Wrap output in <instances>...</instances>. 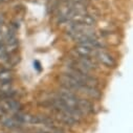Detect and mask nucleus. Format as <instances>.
<instances>
[{
  "label": "nucleus",
  "mask_w": 133,
  "mask_h": 133,
  "mask_svg": "<svg viewBox=\"0 0 133 133\" xmlns=\"http://www.w3.org/2000/svg\"><path fill=\"white\" fill-rule=\"evenodd\" d=\"M92 58L101 65H104L107 68H115L116 67V60L112 55L105 51L104 49H95Z\"/></svg>",
  "instance_id": "1"
},
{
  "label": "nucleus",
  "mask_w": 133,
  "mask_h": 133,
  "mask_svg": "<svg viewBox=\"0 0 133 133\" xmlns=\"http://www.w3.org/2000/svg\"><path fill=\"white\" fill-rule=\"evenodd\" d=\"M0 125H1V127H3L4 129H6L8 131H15V130L25 128V126L21 125L18 121H16L10 114H6V115H3V116L0 117Z\"/></svg>",
  "instance_id": "2"
},
{
  "label": "nucleus",
  "mask_w": 133,
  "mask_h": 133,
  "mask_svg": "<svg viewBox=\"0 0 133 133\" xmlns=\"http://www.w3.org/2000/svg\"><path fill=\"white\" fill-rule=\"evenodd\" d=\"M78 108H80L84 114L87 116V115H90V114H95V107H94V104L92 101L88 99L87 97H82L80 96L79 101H78Z\"/></svg>",
  "instance_id": "3"
},
{
  "label": "nucleus",
  "mask_w": 133,
  "mask_h": 133,
  "mask_svg": "<svg viewBox=\"0 0 133 133\" xmlns=\"http://www.w3.org/2000/svg\"><path fill=\"white\" fill-rule=\"evenodd\" d=\"M80 94H83L84 97L87 96L91 99H99L102 96V91L99 90L97 87H93V86H88V85H84L80 92Z\"/></svg>",
  "instance_id": "4"
},
{
  "label": "nucleus",
  "mask_w": 133,
  "mask_h": 133,
  "mask_svg": "<svg viewBox=\"0 0 133 133\" xmlns=\"http://www.w3.org/2000/svg\"><path fill=\"white\" fill-rule=\"evenodd\" d=\"M13 82L14 81H4V82H0V92H4L14 89L13 87Z\"/></svg>",
  "instance_id": "5"
},
{
  "label": "nucleus",
  "mask_w": 133,
  "mask_h": 133,
  "mask_svg": "<svg viewBox=\"0 0 133 133\" xmlns=\"http://www.w3.org/2000/svg\"><path fill=\"white\" fill-rule=\"evenodd\" d=\"M32 64H34V68H35L38 72H41V71H42V65H41V62H40L39 60H35Z\"/></svg>",
  "instance_id": "6"
},
{
  "label": "nucleus",
  "mask_w": 133,
  "mask_h": 133,
  "mask_svg": "<svg viewBox=\"0 0 133 133\" xmlns=\"http://www.w3.org/2000/svg\"><path fill=\"white\" fill-rule=\"evenodd\" d=\"M4 22H5V18H4V16H3V14L0 13V26H3Z\"/></svg>",
  "instance_id": "7"
},
{
  "label": "nucleus",
  "mask_w": 133,
  "mask_h": 133,
  "mask_svg": "<svg viewBox=\"0 0 133 133\" xmlns=\"http://www.w3.org/2000/svg\"><path fill=\"white\" fill-rule=\"evenodd\" d=\"M2 46H4V43H3V41H2V40H0V48H1Z\"/></svg>",
  "instance_id": "8"
},
{
  "label": "nucleus",
  "mask_w": 133,
  "mask_h": 133,
  "mask_svg": "<svg viewBox=\"0 0 133 133\" xmlns=\"http://www.w3.org/2000/svg\"><path fill=\"white\" fill-rule=\"evenodd\" d=\"M6 1H9V0H0V4H1V3H4V2H6Z\"/></svg>",
  "instance_id": "9"
},
{
  "label": "nucleus",
  "mask_w": 133,
  "mask_h": 133,
  "mask_svg": "<svg viewBox=\"0 0 133 133\" xmlns=\"http://www.w3.org/2000/svg\"><path fill=\"white\" fill-rule=\"evenodd\" d=\"M1 32H2V26H0V35H1Z\"/></svg>",
  "instance_id": "10"
},
{
  "label": "nucleus",
  "mask_w": 133,
  "mask_h": 133,
  "mask_svg": "<svg viewBox=\"0 0 133 133\" xmlns=\"http://www.w3.org/2000/svg\"><path fill=\"white\" fill-rule=\"evenodd\" d=\"M0 133H10V132H0Z\"/></svg>",
  "instance_id": "11"
}]
</instances>
